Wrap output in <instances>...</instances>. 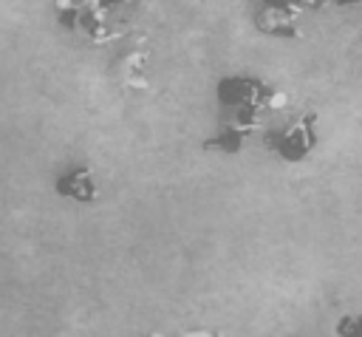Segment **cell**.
<instances>
[{
  "label": "cell",
  "mask_w": 362,
  "mask_h": 337,
  "mask_svg": "<svg viewBox=\"0 0 362 337\" xmlns=\"http://www.w3.org/2000/svg\"><path fill=\"white\" fill-rule=\"evenodd\" d=\"M266 147H269L277 159L291 161V164L308 159L311 150L317 147V113H314V110H305V113L294 116L286 127L269 130Z\"/></svg>",
  "instance_id": "6da1fadb"
},
{
  "label": "cell",
  "mask_w": 362,
  "mask_h": 337,
  "mask_svg": "<svg viewBox=\"0 0 362 337\" xmlns=\"http://www.w3.org/2000/svg\"><path fill=\"white\" fill-rule=\"evenodd\" d=\"M54 190H57V195L71 198V201H76V204H90V201H96V193H99L96 176H93V170L85 167V164L71 167V170H62V173L57 176V181H54Z\"/></svg>",
  "instance_id": "7a4b0ae2"
},
{
  "label": "cell",
  "mask_w": 362,
  "mask_h": 337,
  "mask_svg": "<svg viewBox=\"0 0 362 337\" xmlns=\"http://www.w3.org/2000/svg\"><path fill=\"white\" fill-rule=\"evenodd\" d=\"M144 68H147V54L130 51V54L122 57V79H124L130 88H147Z\"/></svg>",
  "instance_id": "3957f363"
},
{
  "label": "cell",
  "mask_w": 362,
  "mask_h": 337,
  "mask_svg": "<svg viewBox=\"0 0 362 337\" xmlns=\"http://www.w3.org/2000/svg\"><path fill=\"white\" fill-rule=\"evenodd\" d=\"M334 337H362V312H345L334 323Z\"/></svg>",
  "instance_id": "277c9868"
},
{
  "label": "cell",
  "mask_w": 362,
  "mask_h": 337,
  "mask_svg": "<svg viewBox=\"0 0 362 337\" xmlns=\"http://www.w3.org/2000/svg\"><path fill=\"white\" fill-rule=\"evenodd\" d=\"M181 337H223V334L215 331V329H189V331H184Z\"/></svg>",
  "instance_id": "5b68a950"
},
{
  "label": "cell",
  "mask_w": 362,
  "mask_h": 337,
  "mask_svg": "<svg viewBox=\"0 0 362 337\" xmlns=\"http://www.w3.org/2000/svg\"><path fill=\"white\" fill-rule=\"evenodd\" d=\"M356 3H362V0H334V6H356Z\"/></svg>",
  "instance_id": "8992f818"
},
{
  "label": "cell",
  "mask_w": 362,
  "mask_h": 337,
  "mask_svg": "<svg viewBox=\"0 0 362 337\" xmlns=\"http://www.w3.org/2000/svg\"><path fill=\"white\" fill-rule=\"evenodd\" d=\"M141 337H164L161 331H147V334H141Z\"/></svg>",
  "instance_id": "52a82bcc"
}]
</instances>
